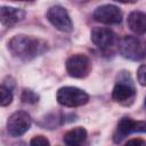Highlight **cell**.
<instances>
[{"mask_svg":"<svg viewBox=\"0 0 146 146\" xmlns=\"http://www.w3.org/2000/svg\"><path fill=\"white\" fill-rule=\"evenodd\" d=\"M128 26L136 34H146V13L133 10L128 16Z\"/></svg>","mask_w":146,"mask_h":146,"instance_id":"cell-12","label":"cell"},{"mask_svg":"<svg viewBox=\"0 0 146 146\" xmlns=\"http://www.w3.org/2000/svg\"><path fill=\"white\" fill-rule=\"evenodd\" d=\"M66 71L70 76L82 79L86 78L91 71V62L86 55L75 54L66 60Z\"/></svg>","mask_w":146,"mask_h":146,"instance_id":"cell-4","label":"cell"},{"mask_svg":"<svg viewBox=\"0 0 146 146\" xmlns=\"http://www.w3.org/2000/svg\"><path fill=\"white\" fill-rule=\"evenodd\" d=\"M95 21L104 24H117L122 21V13L115 5H103L95 9L92 14Z\"/></svg>","mask_w":146,"mask_h":146,"instance_id":"cell-9","label":"cell"},{"mask_svg":"<svg viewBox=\"0 0 146 146\" xmlns=\"http://www.w3.org/2000/svg\"><path fill=\"white\" fill-rule=\"evenodd\" d=\"M56 99L65 107H78L88 103L89 95L76 87H62L57 90Z\"/></svg>","mask_w":146,"mask_h":146,"instance_id":"cell-3","label":"cell"},{"mask_svg":"<svg viewBox=\"0 0 146 146\" xmlns=\"http://www.w3.org/2000/svg\"><path fill=\"white\" fill-rule=\"evenodd\" d=\"M119 50L122 57L130 60H140L146 58V39L125 35L119 43Z\"/></svg>","mask_w":146,"mask_h":146,"instance_id":"cell-2","label":"cell"},{"mask_svg":"<svg viewBox=\"0 0 146 146\" xmlns=\"http://www.w3.org/2000/svg\"><path fill=\"white\" fill-rule=\"evenodd\" d=\"M145 141L143 139H139V138H136V139H131L129 140L124 146H145Z\"/></svg>","mask_w":146,"mask_h":146,"instance_id":"cell-18","label":"cell"},{"mask_svg":"<svg viewBox=\"0 0 146 146\" xmlns=\"http://www.w3.org/2000/svg\"><path fill=\"white\" fill-rule=\"evenodd\" d=\"M90 38L94 44L100 49L111 47L115 41L114 32L107 27H94L90 33Z\"/></svg>","mask_w":146,"mask_h":146,"instance_id":"cell-10","label":"cell"},{"mask_svg":"<svg viewBox=\"0 0 146 146\" xmlns=\"http://www.w3.org/2000/svg\"><path fill=\"white\" fill-rule=\"evenodd\" d=\"M137 79H138V82L141 86H146V64H143L138 67Z\"/></svg>","mask_w":146,"mask_h":146,"instance_id":"cell-17","label":"cell"},{"mask_svg":"<svg viewBox=\"0 0 146 146\" xmlns=\"http://www.w3.org/2000/svg\"><path fill=\"white\" fill-rule=\"evenodd\" d=\"M31 117L24 111H18L13 113L7 121L8 133L13 137H19L24 135L31 127Z\"/></svg>","mask_w":146,"mask_h":146,"instance_id":"cell-6","label":"cell"},{"mask_svg":"<svg viewBox=\"0 0 146 146\" xmlns=\"http://www.w3.org/2000/svg\"><path fill=\"white\" fill-rule=\"evenodd\" d=\"M47 19L49 23L62 32H71L73 30V23L70 18L67 10L62 6H52L47 11Z\"/></svg>","mask_w":146,"mask_h":146,"instance_id":"cell-5","label":"cell"},{"mask_svg":"<svg viewBox=\"0 0 146 146\" xmlns=\"http://www.w3.org/2000/svg\"><path fill=\"white\" fill-rule=\"evenodd\" d=\"M0 96H1V100H0L1 106H7L13 100L11 90L8 87H6V86H1L0 87Z\"/></svg>","mask_w":146,"mask_h":146,"instance_id":"cell-14","label":"cell"},{"mask_svg":"<svg viewBox=\"0 0 146 146\" xmlns=\"http://www.w3.org/2000/svg\"><path fill=\"white\" fill-rule=\"evenodd\" d=\"M87 138V130L82 127H76L64 135V141L67 145H80Z\"/></svg>","mask_w":146,"mask_h":146,"instance_id":"cell-13","label":"cell"},{"mask_svg":"<svg viewBox=\"0 0 146 146\" xmlns=\"http://www.w3.org/2000/svg\"><path fill=\"white\" fill-rule=\"evenodd\" d=\"M21 99L23 103H27V104H34L39 100V96L31 89H24L21 96Z\"/></svg>","mask_w":146,"mask_h":146,"instance_id":"cell-15","label":"cell"},{"mask_svg":"<svg viewBox=\"0 0 146 146\" xmlns=\"http://www.w3.org/2000/svg\"><path fill=\"white\" fill-rule=\"evenodd\" d=\"M68 146H81V145H68Z\"/></svg>","mask_w":146,"mask_h":146,"instance_id":"cell-19","label":"cell"},{"mask_svg":"<svg viewBox=\"0 0 146 146\" xmlns=\"http://www.w3.org/2000/svg\"><path fill=\"white\" fill-rule=\"evenodd\" d=\"M25 17V11L21 8L1 6L0 7V21L5 26H13L16 23L23 21Z\"/></svg>","mask_w":146,"mask_h":146,"instance_id":"cell-11","label":"cell"},{"mask_svg":"<svg viewBox=\"0 0 146 146\" xmlns=\"http://www.w3.org/2000/svg\"><path fill=\"white\" fill-rule=\"evenodd\" d=\"M135 97H136V90L131 81L128 82L127 80L119 79V81L115 83L112 91L113 100L121 105L129 106L133 103Z\"/></svg>","mask_w":146,"mask_h":146,"instance_id":"cell-7","label":"cell"},{"mask_svg":"<svg viewBox=\"0 0 146 146\" xmlns=\"http://www.w3.org/2000/svg\"><path fill=\"white\" fill-rule=\"evenodd\" d=\"M131 132H146V121H133L130 117H123L116 127L113 140L120 143L127 135Z\"/></svg>","mask_w":146,"mask_h":146,"instance_id":"cell-8","label":"cell"},{"mask_svg":"<svg viewBox=\"0 0 146 146\" xmlns=\"http://www.w3.org/2000/svg\"><path fill=\"white\" fill-rule=\"evenodd\" d=\"M8 48L15 57L24 60H30L42 54L47 49V43L30 35L17 34L9 40Z\"/></svg>","mask_w":146,"mask_h":146,"instance_id":"cell-1","label":"cell"},{"mask_svg":"<svg viewBox=\"0 0 146 146\" xmlns=\"http://www.w3.org/2000/svg\"><path fill=\"white\" fill-rule=\"evenodd\" d=\"M30 146H50V143L44 136L38 135V136H34L31 139Z\"/></svg>","mask_w":146,"mask_h":146,"instance_id":"cell-16","label":"cell"}]
</instances>
